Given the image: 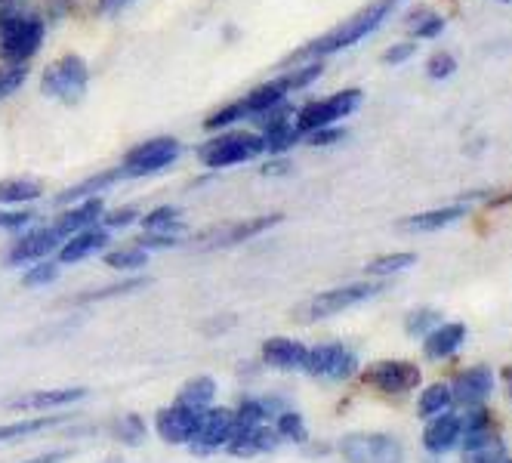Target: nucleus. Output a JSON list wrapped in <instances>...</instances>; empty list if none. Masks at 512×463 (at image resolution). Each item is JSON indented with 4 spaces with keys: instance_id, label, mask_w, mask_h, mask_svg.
Wrapping results in <instances>:
<instances>
[{
    "instance_id": "e433bc0d",
    "label": "nucleus",
    "mask_w": 512,
    "mask_h": 463,
    "mask_svg": "<svg viewBox=\"0 0 512 463\" xmlns=\"http://www.w3.org/2000/svg\"><path fill=\"white\" fill-rule=\"evenodd\" d=\"M442 325V312L438 309H429V306H417V309H411L408 312V318H405V331L411 334V337H426L432 328H438Z\"/></svg>"
},
{
    "instance_id": "a18cd8bd",
    "label": "nucleus",
    "mask_w": 512,
    "mask_h": 463,
    "mask_svg": "<svg viewBox=\"0 0 512 463\" xmlns=\"http://www.w3.org/2000/svg\"><path fill=\"white\" fill-rule=\"evenodd\" d=\"M182 241V232H145L139 235L136 247L142 251H167V247H176Z\"/></svg>"
},
{
    "instance_id": "4c0bfd02",
    "label": "nucleus",
    "mask_w": 512,
    "mask_h": 463,
    "mask_svg": "<svg viewBox=\"0 0 512 463\" xmlns=\"http://www.w3.org/2000/svg\"><path fill=\"white\" fill-rule=\"evenodd\" d=\"M503 439L494 436L482 445H472V448H463V463H503Z\"/></svg>"
},
{
    "instance_id": "7ed1b4c3",
    "label": "nucleus",
    "mask_w": 512,
    "mask_h": 463,
    "mask_svg": "<svg viewBox=\"0 0 512 463\" xmlns=\"http://www.w3.org/2000/svg\"><path fill=\"white\" fill-rule=\"evenodd\" d=\"M266 155V139L263 133H250V130H226L207 139L198 149V161L207 170H226L238 167L247 161H256Z\"/></svg>"
},
{
    "instance_id": "473e14b6",
    "label": "nucleus",
    "mask_w": 512,
    "mask_h": 463,
    "mask_svg": "<svg viewBox=\"0 0 512 463\" xmlns=\"http://www.w3.org/2000/svg\"><path fill=\"white\" fill-rule=\"evenodd\" d=\"M408 31L414 34L417 41H432V38H442V31H445V19L438 16V13H432V10H426V7H420V10H414L411 16H408Z\"/></svg>"
},
{
    "instance_id": "f03ea898",
    "label": "nucleus",
    "mask_w": 512,
    "mask_h": 463,
    "mask_svg": "<svg viewBox=\"0 0 512 463\" xmlns=\"http://www.w3.org/2000/svg\"><path fill=\"white\" fill-rule=\"evenodd\" d=\"M44 19L25 7H0V59L4 65H28L44 44Z\"/></svg>"
},
{
    "instance_id": "ddd939ff",
    "label": "nucleus",
    "mask_w": 512,
    "mask_h": 463,
    "mask_svg": "<svg viewBox=\"0 0 512 463\" xmlns=\"http://www.w3.org/2000/svg\"><path fill=\"white\" fill-rule=\"evenodd\" d=\"M364 383L380 389V393L389 396H401L414 389L420 383V368L411 362H398V359H386V362H374L371 368H364Z\"/></svg>"
},
{
    "instance_id": "c9c22d12",
    "label": "nucleus",
    "mask_w": 512,
    "mask_h": 463,
    "mask_svg": "<svg viewBox=\"0 0 512 463\" xmlns=\"http://www.w3.org/2000/svg\"><path fill=\"white\" fill-rule=\"evenodd\" d=\"M414 263H417V254H383V257H374L368 266H364V272L377 275V278H389V275L411 269Z\"/></svg>"
},
{
    "instance_id": "c03bdc74",
    "label": "nucleus",
    "mask_w": 512,
    "mask_h": 463,
    "mask_svg": "<svg viewBox=\"0 0 512 463\" xmlns=\"http://www.w3.org/2000/svg\"><path fill=\"white\" fill-rule=\"evenodd\" d=\"M454 71H457V59L451 53H432L426 62V75L432 81H448Z\"/></svg>"
},
{
    "instance_id": "423d86ee",
    "label": "nucleus",
    "mask_w": 512,
    "mask_h": 463,
    "mask_svg": "<svg viewBox=\"0 0 512 463\" xmlns=\"http://www.w3.org/2000/svg\"><path fill=\"white\" fill-rule=\"evenodd\" d=\"M90 84V68L81 56H62L53 65L44 68L41 90L44 96H53L65 105H78Z\"/></svg>"
},
{
    "instance_id": "5fc2aeb1",
    "label": "nucleus",
    "mask_w": 512,
    "mask_h": 463,
    "mask_svg": "<svg viewBox=\"0 0 512 463\" xmlns=\"http://www.w3.org/2000/svg\"><path fill=\"white\" fill-rule=\"evenodd\" d=\"M0 7H25L22 0H0Z\"/></svg>"
},
{
    "instance_id": "cd10ccee",
    "label": "nucleus",
    "mask_w": 512,
    "mask_h": 463,
    "mask_svg": "<svg viewBox=\"0 0 512 463\" xmlns=\"http://www.w3.org/2000/svg\"><path fill=\"white\" fill-rule=\"evenodd\" d=\"M65 420H68L65 414H47V417H34V420H19V423H10V426H0V445L38 436L44 430H56V426H62Z\"/></svg>"
},
{
    "instance_id": "1a4fd4ad",
    "label": "nucleus",
    "mask_w": 512,
    "mask_h": 463,
    "mask_svg": "<svg viewBox=\"0 0 512 463\" xmlns=\"http://www.w3.org/2000/svg\"><path fill=\"white\" fill-rule=\"evenodd\" d=\"M303 371L315 380L343 383L358 371V359L343 343H318V346H309Z\"/></svg>"
},
{
    "instance_id": "f704fd0d",
    "label": "nucleus",
    "mask_w": 512,
    "mask_h": 463,
    "mask_svg": "<svg viewBox=\"0 0 512 463\" xmlns=\"http://www.w3.org/2000/svg\"><path fill=\"white\" fill-rule=\"evenodd\" d=\"M149 251H142V247H118V251H108L102 260L108 269L115 272H133V269H142L145 263H149Z\"/></svg>"
},
{
    "instance_id": "4d7b16f0",
    "label": "nucleus",
    "mask_w": 512,
    "mask_h": 463,
    "mask_svg": "<svg viewBox=\"0 0 512 463\" xmlns=\"http://www.w3.org/2000/svg\"><path fill=\"white\" fill-rule=\"evenodd\" d=\"M497 4H512V0H497Z\"/></svg>"
},
{
    "instance_id": "c85d7f7f",
    "label": "nucleus",
    "mask_w": 512,
    "mask_h": 463,
    "mask_svg": "<svg viewBox=\"0 0 512 463\" xmlns=\"http://www.w3.org/2000/svg\"><path fill=\"white\" fill-rule=\"evenodd\" d=\"M179 405H186L192 411H207L213 402H216V380L213 377H192L186 386L179 389V396H176Z\"/></svg>"
},
{
    "instance_id": "6ab92c4d",
    "label": "nucleus",
    "mask_w": 512,
    "mask_h": 463,
    "mask_svg": "<svg viewBox=\"0 0 512 463\" xmlns=\"http://www.w3.org/2000/svg\"><path fill=\"white\" fill-rule=\"evenodd\" d=\"M306 352L309 346L300 340H290V337H269L260 349V359L263 365L275 368V371H303L306 362Z\"/></svg>"
},
{
    "instance_id": "b1692460",
    "label": "nucleus",
    "mask_w": 512,
    "mask_h": 463,
    "mask_svg": "<svg viewBox=\"0 0 512 463\" xmlns=\"http://www.w3.org/2000/svg\"><path fill=\"white\" fill-rule=\"evenodd\" d=\"M121 180H127L124 176V170L121 167H112V170H102V173H96V176H87L84 183H78V186H71V189H65L56 201L59 204H78V201H87V198H96L102 189H108V186H115V183H121Z\"/></svg>"
},
{
    "instance_id": "58836bf2",
    "label": "nucleus",
    "mask_w": 512,
    "mask_h": 463,
    "mask_svg": "<svg viewBox=\"0 0 512 463\" xmlns=\"http://www.w3.org/2000/svg\"><path fill=\"white\" fill-rule=\"evenodd\" d=\"M321 75H324V62H303V65H297L294 71H287V75H281V78H284L287 90L294 93V90H303V87L315 84Z\"/></svg>"
},
{
    "instance_id": "864d4df0",
    "label": "nucleus",
    "mask_w": 512,
    "mask_h": 463,
    "mask_svg": "<svg viewBox=\"0 0 512 463\" xmlns=\"http://www.w3.org/2000/svg\"><path fill=\"white\" fill-rule=\"evenodd\" d=\"M133 4V0H99V13H118V10H127Z\"/></svg>"
},
{
    "instance_id": "bb28decb",
    "label": "nucleus",
    "mask_w": 512,
    "mask_h": 463,
    "mask_svg": "<svg viewBox=\"0 0 512 463\" xmlns=\"http://www.w3.org/2000/svg\"><path fill=\"white\" fill-rule=\"evenodd\" d=\"M44 198V183L28 180V176H13V180H0V207L13 204H31Z\"/></svg>"
},
{
    "instance_id": "5701e85b",
    "label": "nucleus",
    "mask_w": 512,
    "mask_h": 463,
    "mask_svg": "<svg viewBox=\"0 0 512 463\" xmlns=\"http://www.w3.org/2000/svg\"><path fill=\"white\" fill-rule=\"evenodd\" d=\"M102 213H105V204H102V198H87V201L71 204L65 213H59L56 223H53V229H56L62 238H68V235L84 232V229H90V226H99Z\"/></svg>"
},
{
    "instance_id": "6e6552de",
    "label": "nucleus",
    "mask_w": 512,
    "mask_h": 463,
    "mask_svg": "<svg viewBox=\"0 0 512 463\" xmlns=\"http://www.w3.org/2000/svg\"><path fill=\"white\" fill-rule=\"evenodd\" d=\"M383 291V281H352V284H340V288H331L318 297H312L306 303V318L318 322V318H331L340 315L352 306H361L364 300H374Z\"/></svg>"
},
{
    "instance_id": "603ef678",
    "label": "nucleus",
    "mask_w": 512,
    "mask_h": 463,
    "mask_svg": "<svg viewBox=\"0 0 512 463\" xmlns=\"http://www.w3.org/2000/svg\"><path fill=\"white\" fill-rule=\"evenodd\" d=\"M71 457V451H47V454H34L28 460H19V463H65Z\"/></svg>"
},
{
    "instance_id": "f257e3e1",
    "label": "nucleus",
    "mask_w": 512,
    "mask_h": 463,
    "mask_svg": "<svg viewBox=\"0 0 512 463\" xmlns=\"http://www.w3.org/2000/svg\"><path fill=\"white\" fill-rule=\"evenodd\" d=\"M398 7H401V0H374V4L361 7L352 19L340 22L337 28L324 31L321 38H315V41L303 44L300 50H294L290 56H284L281 65L290 68V65H303V62H324L327 56H334L340 50H349V47L361 44L364 38H368V34H374Z\"/></svg>"
},
{
    "instance_id": "ea45409f",
    "label": "nucleus",
    "mask_w": 512,
    "mask_h": 463,
    "mask_svg": "<svg viewBox=\"0 0 512 463\" xmlns=\"http://www.w3.org/2000/svg\"><path fill=\"white\" fill-rule=\"evenodd\" d=\"M59 278V263L53 260H41V263H31L25 266V275H22V284L25 288H47Z\"/></svg>"
},
{
    "instance_id": "3c124183",
    "label": "nucleus",
    "mask_w": 512,
    "mask_h": 463,
    "mask_svg": "<svg viewBox=\"0 0 512 463\" xmlns=\"http://www.w3.org/2000/svg\"><path fill=\"white\" fill-rule=\"evenodd\" d=\"M260 173H263V176H284V173H290V161L278 155V158L266 161V164L260 167Z\"/></svg>"
},
{
    "instance_id": "2eb2a0df",
    "label": "nucleus",
    "mask_w": 512,
    "mask_h": 463,
    "mask_svg": "<svg viewBox=\"0 0 512 463\" xmlns=\"http://www.w3.org/2000/svg\"><path fill=\"white\" fill-rule=\"evenodd\" d=\"M451 393H454V402L463 405V408H479V405H485L488 396L494 393V371L488 365L466 368L451 383Z\"/></svg>"
},
{
    "instance_id": "9b49d317",
    "label": "nucleus",
    "mask_w": 512,
    "mask_h": 463,
    "mask_svg": "<svg viewBox=\"0 0 512 463\" xmlns=\"http://www.w3.org/2000/svg\"><path fill=\"white\" fill-rule=\"evenodd\" d=\"M340 454L346 463H398L401 442L389 433H352L340 439Z\"/></svg>"
},
{
    "instance_id": "de8ad7c7",
    "label": "nucleus",
    "mask_w": 512,
    "mask_h": 463,
    "mask_svg": "<svg viewBox=\"0 0 512 463\" xmlns=\"http://www.w3.org/2000/svg\"><path fill=\"white\" fill-rule=\"evenodd\" d=\"M145 284V278H133V281H121L115 288H99V291H90L81 297V303H93V300H105V297H118V294H130V291H139Z\"/></svg>"
},
{
    "instance_id": "39448f33",
    "label": "nucleus",
    "mask_w": 512,
    "mask_h": 463,
    "mask_svg": "<svg viewBox=\"0 0 512 463\" xmlns=\"http://www.w3.org/2000/svg\"><path fill=\"white\" fill-rule=\"evenodd\" d=\"M361 99H364V93L358 87H349V90H340V93H331V96L303 105V109L294 112V127H297L300 139L312 130L334 127L337 121L349 118L352 112H358Z\"/></svg>"
},
{
    "instance_id": "f3484780",
    "label": "nucleus",
    "mask_w": 512,
    "mask_h": 463,
    "mask_svg": "<svg viewBox=\"0 0 512 463\" xmlns=\"http://www.w3.org/2000/svg\"><path fill=\"white\" fill-rule=\"evenodd\" d=\"M87 399V389L81 386H68V389H38V393H25L7 402L10 411H59L68 405H78Z\"/></svg>"
},
{
    "instance_id": "0eeeda50",
    "label": "nucleus",
    "mask_w": 512,
    "mask_h": 463,
    "mask_svg": "<svg viewBox=\"0 0 512 463\" xmlns=\"http://www.w3.org/2000/svg\"><path fill=\"white\" fill-rule=\"evenodd\" d=\"M179 155H182V146L176 136H155V139H145L139 146H133L124 155L121 170H124V176H152V173H161L170 164H176Z\"/></svg>"
},
{
    "instance_id": "09e8293b",
    "label": "nucleus",
    "mask_w": 512,
    "mask_h": 463,
    "mask_svg": "<svg viewBox=\"0 0 512 463\" xmlns=\"http://www.w3.org/2000/svg\"><path fill=\"white\" fill-rule=\"evenodd\" d=\"M303 139L309 142V146H334V142L346 139V130H340V127L334 124V127H321V130H312V133H306Z\"/></svg>"
},
{
    "instance_id": "9d476101",
    "label": "nucleus",
    "mask_w": 512,
    "mask_h": 463,
    "mask_svg": "<svg viewBox=\"0 0 512 463\" xmlns=\"http://www.w3.org/2000/svg\"><path fill=\"white\" fill-rule=\"evenodd\" d=\"M238 436V423H235V414L229 408H216L210 405L207 411H201V420H198V430H195V439L189 442L192 454L198 457H207L219 448H226L232 439Z\"/></svg>"
},
{
    "instance_id": "a211bd4d",
    "label": "nucleus",
    "mask_w": 512,
    "mask_h": 463,
    "mask_svg": "<svg viewBox=\"0 0 512 463\" xmlns=\"http://www.w3.org/2000/svg\"><path fill=\"white\" fill-rule=\"evenodd\" d=\"M469 213L466 201L460 204H448V207H432L423 213H414V217H405L398 223L401 232H411V235H426V232H442L448 226H454L457 220H463Z\"/></svg>"
},
{
    "instance_id": "72a5a7b5",
    "label": "nucleus",
    "mask_w": 512,
    "mask_h": 463,
    "mask_svg": "<svg viewBox=\"0 0 512 463\" xmlns=\"http://www.w3.org/2000/svg\"><path fill=\"white\" fill-rule=\"evenodd\" d=\"M275 433L281 436V442H284V439H287V442H297V445L309 442V430H306L303 414H300V411H290V408H284V411L275 417Z\"/></svg>"
},
{
    "instance_id": "37998d69",
    "label": "nucleus",
    "mask_w": 512,
    "mask_h": 463,
    "mask_svg": "<svg viewBox=\"0 0 512 463\" xmlns=\"http://www.w3.org/2000/svg\"><path fill=\"white\" fill-rule=\"evenodd\" d=\"M145 433H149V430H145V420L139 417V414H127V417H121L118 420V439L124 442V445H139L142 439H145Z\"/></svg>"
},
{
    "instance_id": "4468645a",
    "label": "nucleus",
    "mask_w": 512,
    "mask_h": 463,
    "mask_svg": "<svg viewBox=\"0 0 512 463\" xmlns=\"http://www.w3.org/2000/svg\"><path fill=\"white\" fill-rule=\"evenodd\" d=\"M198 420L201 414L186 408V405H167L155 414V433L161 436V442L167 445H189L195 439V430H198Z\"/></svg>"
},
{
    "instance_id": "7c9ffc66",
    "label": "nucleus",
    "mask_w": 512,
    "mask_h": 463,
    "mask_svg": "<svg viewBox=\"0 0 512 463\" xmlns=\"http://www.w3.org/2000/svg\"><path fill=\"white\" fill-rule=\"evenodd\" d=\"M139 226L145 232H186V226H182V210L173 204H161L149 213H142Z\"/></svg>"
},
{
    "instance_id": "f8f14e48",
    "label": "nucleus",
    "mask_w": 512,
    "mask_h": 463,
    "mask_svg": "<svg viewBox=\"0 0 512 463\" xmlns=\"http://www.w3.org/2000/svg\"><path fill=\"white\" fill-rule=\"evenodd\" d=\"M62 235L53 229V226H44V229H28L25 235H19L13 241V247L4 257V266L10 269H19V266H31V263H41L53 254H59L62 247Z\"/></svg>"
},
{
    "instance_id": "49530a36",
    "label": "nucleus",
    "mask_w": 512,
    "mask_h": 463,
    "mask_svg": "<svg viewBox=\"0 0 512 463\" xmlns=\"http://www.w3.org/2000/svg\"><path fill=\"white\" fill-rule=\"evenodd\" d=\"M34 220V210H10V207H0V232H19Z\"/></svg>"
},
{
    "instance_id": "412c9836",
    "label": "nucleus",
    "mask_w": 512,
    "mask_h": 463,
    "mask_svg": "<svg viewBox=\"0 0 512 463\" xmlns=\"http://www.w3.org/2000/svg\"><path fill=\"white\" fill-rule=\"evenodd\" d=\"M463 340H466V325L463 322H442L423 337V352L429 355L432 362L454 359V355L460 352V346H463Z\"/></svg>"
},
{
    "instance_id": "dca6fc26",
    "label": "nucleus",
    "mask_w": 512,
    "mask_h": 463,
    "mask_svg": "<svg viewBox=\"0 0 512 463\" xmlns=\"http://www.w3.org/2000/svg\"><path fill=\"white\" fill-rule=\"evenodd\" d=\"M108 241H112V232H108L105 226H90L84 232H75V235H68L59 247V266H75V263H84L87 257L93 254H102Z\"/></svg>"
},
{
    "instance_id": "4be33fe9",
    "label": "nucleus",
    "mask_w": 512,
    "mask_h": 463,
    "mask_svg": "<svg viewBox=\"0 0 512 463\" xmlns=\"http://www.w3.org/2000/svg\"><path fill=\"white\" fill-rule=\"evenodd\" d=\"M460 433H463V420L457 414L445 411L438 417H429V426L423 430V448L429 454H445L460 442Z\"/></svg>"
},
{
    "instance_id": "aec40b11",
    "label": "nucleus",
    "mask_w": 512,
    "mask_h": 463,
    "mask_svg": "<svg viewBox=\"0 0 512 463\" xmlns=\"http://www.w3.org/2000/svg\"><path fill=\"white\" fill-rule=\"evenodd\" d=\"M281 445V436L275 433V426L260 423V426H247V430H238V436L226 445L232 457H260L269 454Z\"/></svg>"
},
{
    "instance_id": "8fccbe9b",
    "label": "nucleus",
    "mask_w": 512,
    "mask_h": 463,
    "mask_svg": "<svg viewBox=\"0 0 512 463\" xmlns=\"http://www.w3.org/2000/svg\"><path fill=\"white\" fill-rule=\"evenodd\" d=\"M414 53H417V44H414V41H401V44H392V47L383 53V65H401V62H408Z\"/></svg>"
},
{
    "instance_id": "c756f323",
    "label": "nucleus",
    "mask_w": 512,
    "mask_h": 463,
    "mask_svg": "<svg viewBox=\"0 0 512 463\" xmlns=\"http://www.w3.org/2000/svg\"><path fill=\"white\" fill-rule=\"evenodd\" d=\"M451 405H454L451 386L448 383H432V386L423 389L420 399H417V414L429 420V417H438V414L451 411Z\"/></svg>"
},
{
    "instance_id": "a19ab883",
    "label": "nucleus",
    "mask_w": 512,
    "mask_h": 463,
    "mask_svg": "<svg viewBox=\"0 0 512 463\" xmlns=\"http://www.w3.org/2000/svg\"><path fill=\"white\" fill-rule=\"evenodd\" d=\"M28 81V65H0V102L22 90Z\"/></svg>"
},
{
    "instance_id": "20e7f679",
    "label": "nucleus",
    "mask_w": 512,
    "mask_h": 463,
    "mask_svg": "<svg viewBox=\"0 0 512 463\" xmlns=\"http://www.w3.org/2000/svg\"><path fill=\"white\" fill-rule=\"evenodd\" d=\"M287 93H290V90H287L284 78L266 81V84H260V87H253L247 96H241V99L223 105V109H216V112L204 121V127H207V130H226V127L238 124V121H247V118L253 121L260 112H266V109H272V105L284 102Z\"/></svg>"
},
{
    "instance_id": "13d9d810",
    "label": "nucleus",
    "mask_w": 512,
    "mask_h": 463,
    "mask_svg": "<svg viewBox=\"0 0 512 463\" xmlns=\"http://www.w3.org/2000/svg\"><path fill=\"white\" fill-rule=\"evenodd\" d=\"M503 463H512V457H506V460H503Z\"/></svg>"
},
{
    "instance_id": "6e6d98bb",
    "label": "nucleus",
    "mask_w": 512,
    "mask_h": 463,
    "mask_svg": "<svg viewBox=\"0 0 512 463\" xmlns=\"http://www.w3.org/2000/svg\"><path fill=\"white\" fill-rule=\"evenodd\" d=\"M105 463H121V457H112V460H105Z\"/></svg>"
},
{
    "instance_id": "2f4dec72",
    "label": "nucleus",
    "mask_w": 512,
    "mask_h": 463,
    "mask_svg": "<svg viewBox=\"0 0 512 463\" xmlns=\"http://www.w3.org/2000/svg\"><path fill=\"white\" fill-rule=\"evenodd\" d=\"M256 133H263V139H266V155H284L290 146H297V142H300L294 118L278 121V124H272L266 130H256Z\"/></svg>"
},
{
    "instance_id": "393cba45",
    "label": "nucleus",
    "mask_w": 512,
    "mask_h": 463,
    "mask_svg": "<svg viewBox=\"0 0 512 463\" xmlns=\"http://www.w3.org/2000/svg\"><path fill=\"white\" fill-rule=\"evenodd\" d=\"M284 217L281 213H266V217H253V220H244L238 226H229L223 235H216V241L210 247H232V244H241V241H250L256 235H263L269 229H275Z\"/></svg>"
},
{
    "instance_id": "79ce46f5",
    "label": "nucleus",
    "mask_w": 512,
    "mask_h": 463,
    "mask_svg": "<svg viewBox=\"0 0 512 463\" xmlns=\"http://www.w3.org/2000/svg\"><path fill=\"white\" fill-rule=\"evenodd\" d=\"M142 213L136 207H118V210H105L99 226H105L108 232H118V229H130L133 223H139Z\"/></svg>"
},
{
    "instance_id": "a878e982",
    "label": "nucleus",
    "mask_w": 512,
    "mask_h": 463,
    "mask_svg": "<svg viewBox=\"0 0 512 463\" xmlns=\"http://www.w3.org/2000/svg\"><path fill=\"white\" fill-rule=\"evenodd\" d=\"M494 436H500V433H497V423H494L491 411H488L485 405L469 408V417L463 420V433H460L463 448L482 445V442H488V439H494Z\"/></svg>"
}]
</instances>
